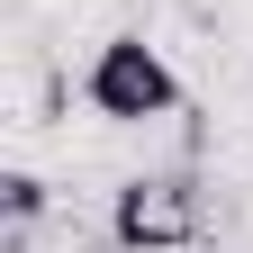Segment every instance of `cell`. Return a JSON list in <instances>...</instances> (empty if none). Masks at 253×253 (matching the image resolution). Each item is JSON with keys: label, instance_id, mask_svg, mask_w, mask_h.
Instances as JSON below:
<instances>
[{"label": "cell", "instance_id": "cell-3", "mask_svg": "<svg viewBox=\"0 0 253 253\" xmlns=\"http://www.w3.org/2000/svg\"><path fill=\"white\" fill-rule=\"evenodd\" d=\"M0 208H9V226H37V217H45V181L37 172H9V181H0Z\"/></svg>", "mask_w": 253, "mask_h": 253}, {"label": "cell", "instance_id": "cell-2", "mask_svg": "<svg viewBox=\"0 0 253 253\" xmlns=\"http://www.w3.org/2000/svg\"><path fill=\"white\" fill-rule=\"evenodd\" d=\"M190 235H199V190H190V181H126L118 190V208H109V244L118 253H181Z\"/></svg>", "mask_w": 253, "mask_h": 253}, {"label": "cell", "instance_id": "cell-1", "mask_svg": "<svg viewBox=\"0 0 253 253\" xmlns=\"http://www.w3.org/2000/svg\"><path fill=\"white\" fill-rule=\"evenodd\" d=\"M82 100L109 126H154V118L181 109V82H172V63L145 37H109L100 54H90V73H82Z\"/></svg>", "mask_w": 253, "mask_h": 253}]
</instances>
